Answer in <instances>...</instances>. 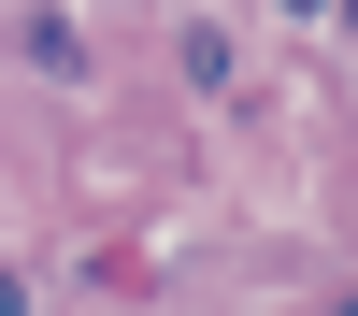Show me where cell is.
I'll list each match as a JSON object with an SVG mask.
<instances>
[{
  "label": "cell",
  "mask_w": 358,
  "mask_h": 316,
  "mask_svg": "<svg viewBox=\"0 0 358 316\" xmlns=\"http://www.w3.org/2000/svg\"><path fill=\"white\" fill-rule=\"evenodd\" d=\"M287 15H330V0H287Z\"/></svg>",
  "instance_id": "cell-1"
},
{
  "label": "cell",
  "mask_w": 358,
  "mask_h": 316,
  "mask_svg": "<svg viewBox=\"0 0 358 316\" xmlns=\"http://www.w3.org/2000/svg\"><path fill=\"white\" fill-rule=\"evenodd\" d=\"M0 302H15V273H0Z\"/></svg>",
  "instance_id": "cell-2"
}]
</instances>
